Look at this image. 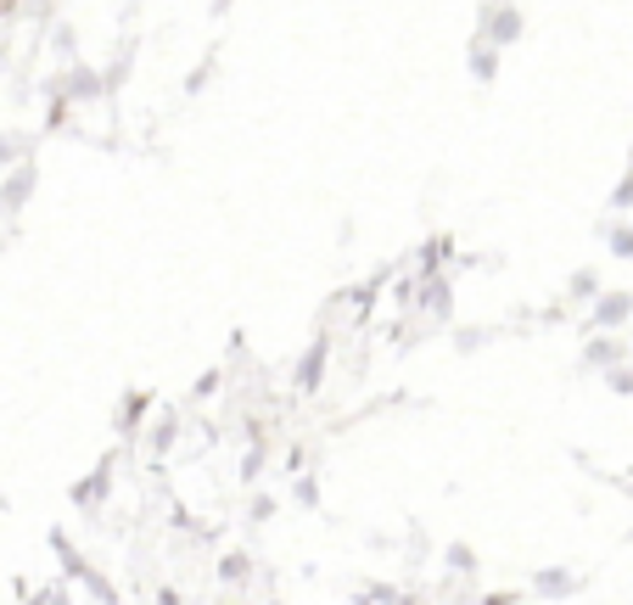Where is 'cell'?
Segmentation results:
<instances>
[{
	"label": "cell",
	"instance_id": "obj_10",
	"mask_svg": "<svg viewBox=\"0 0 633 605\" xmlns=\"http://www.w3.org/2000/svg\"><path fill=\"white\" fill-rule=\"evenodd\" d=\"M594 286H600L594 270H578V275H572V292H578V298H594Z\"/></svg>",
	"mask_w": 633,
	"mask_h": 605
},
{
	"label": "cell",
	"instance_id": "obj_14",
	"mask_svg": "<svg viewBox=\"0 0 633 605\" xmlns=\"http://www.w3.org/2000/svg\"><path fill=\"white\" fill-rule=\"evenodd\" d=\"M7 157H23V140L18 135H0V163H7Z\"/></svg>",
	"mask_w": 633,
	"mask_h": 605
},
{
	"label": "cell",
	"instance_id": "obj_11",
	"mask_svg": "<svg viewBox=\"0 0 633 605\" xmlns=\"http://www.w3.org/2000/svg\"><path fill=\"white\" fill-rule=\"evenodd\" d=\"M219 572H225V577H230V583H241V577H247V555H230V561H225V566H219Z\"/></svg>",
	"mask_w": 633,
	"mask_h": 605
},
{
	"label": "cell",
	"instance_id": "obj_4",
	"mask_svg": "<svg viewBox=\"0 0 633 605\" xmlns=\"http://www.w3.org/2000/svg\"><path fill=\"white\" fill-rule=\"evenodd\" d=\"M633 314V298L627 292H605L600 303H594V325H622Z\"/></svg>",
	"mask_w": 633,
	"mask_h": 605
},
{
	"label": "cell",
	"instance_id": "obj_13",
	"mask_svg": "<svg viewBox=\"0 0 633 605\" xmlns=\"http://www.w3.org/2000/svg\"><path fill=\"white\" fill-rule=\"evenodd\" d=\"M611 208H633V175H627V180L611 191Z\"/></svg>",
	"mask_w": 633,
	"mask_h": 605
},
{
	"label": "cell",
	"instance_id": "obj_2",
	"mask_svg": "<svg viewBox=\"0 0 633 605\" xmlns=\"http://www.w3.org/2000/svg\"><path fill=\"white\" fill-rule=\"evenodd\" d=\"M34 180H40V175H34V163H18V168H12V180L0 186V213H18V208L34 197Z\"/></svg>",
	"mask_w": 633,
	"mask_h": 605
},
{
	"label": "cell",
	"instance_id": "obj_3",
	"mask_svg": "<svg viewBox=\"0 0 633 605\" xmlns=\"http://www.w3.org/2000/svg\"><path fill=\"white\" fill-rule=\"evenodd\" d=\"M325 376V342H309V354L298 359V393H314Z\"/></svg>",
	"mask_w": 633,
	"mask_h": 605
},
{
	"label": "cell",
	"instance_id": "obj_9",
	"mask_svg": "<svg viewBox=\"0 0 633 605\" xmlns=\"http://www.w3.org/2000/svg\"><path fill=\"white\" fill-rule=\"evenodd\" d=\"M611 252H616V258H633V230H627V225L611 230Z\"/></svg>",
	"mask_w": 633,
	"mask_h": 605
},
{
	"label": "cell",
	"instance_id": "obj_8",
	"mask_svg": "<svg viewBox=\"0 0 633 605\" xmlns=\"http://www.w3.org/2000/svg\"><path fill=\"white\" fill-rule=\"evenodd\" d=\"M448 566H455V572H477V555L466 544H448Z\"/></svg>",
	"mask_w": 633,
	"mask_h": 605
},
{
	"label": "cell",
	"instance_id": "obj_16",
	"mask_svg": "<svg viewBox=\"0 0 633 605\" xmlns=\"http://www.w3.org/2000/svg\"><path fill=\"white\" fill-rule=\"evenodd\" d=\"M40 605H68V594H62V588H51V594H45Z\"/></svg>",
	"mask_w": 633,
	"mask_h": 605
},
{
	"label": "cell",
	"instance_id": "obj_12",
	"mask_svg": "<svg viewBox=\"0 0 633 605\" xmlns=\"http://www.w3.org/2000/svg\"><path fill=\"white\" fill-rule=\"evenodd\" d=\"M605 382H611V393H633V371H622V365H616Z\"/></svg>",
	"mask_w": 633,
	"mask_h": 605
},
{
	"label": "cell",
	"instance_id": "obj_15",
	"mask_svg": "<svg viewBox=\"0 0 633 605\" xmlns=\"http://www.w3.org/2000/svg\"><path fill=\"white\" fill-rule=\"evenodd\" d=\"M68 91H73V96H90V91H96V79L79 73V79H68Z\"/></svg>",
	"mask_w": 633,
	"mask_h": 605
},
{
	"label": "cell",
	"instance_id": "obj_1",
	"mask_svg": "<svg viewBox=\"0 0 633 605\" xmlns=\"http://www.w3.org/2000/svg\"><path fill=\"white\" fill-rule=\"evenodd\" d=\"M482 40H494V45L521 40V12H516V7H488V12H482Z\"/></svg>",
	"mask_w": 633,
	"mask_h": 605
},
{
	"label": "cell",
	"instance_id": "obj_7",
	"mask_svg": "<svg viewBox=\"0 0 633 605\" xmlns=\"http://www.w3.org/2000/svg\"><path fill=\"white\" fill-rule=\"evenodd\" d=\"M471 73H477V79H494V73H499V56H494L488 45H477V51H471Z\"/></svg>",
	"mask_w": 633,
	"mask_h": 605
},
{
	"label": "cell",
	"instance_id": "obj_5",
	"mask_svg": "<svg viewBox=\"0 0 633 605\" xmlns=\"http://www.w3.org/2000/svg\"><path fill=\"white\" fill-rule=\"evenodd\" d=\"M532 588H538V594H550V599H561V594H572V588H578V577H572V572H561V566H550V572H538V577H532Z\"/></svg>",
	"mask_w": 633,
	"mask_h": 605
},
{
	"label": "cell",
	"instance_id": "obj_6",
	"mask_svg": "<svg viewBox=\"0 0 633 605\" xmlns=\"http://www.w3.org/2000/svg\"><path fill=\"white\" fill-rule=\"evenodd\" d=\"M616 359H622V342H611V336H600V342H589V348H583V365L616 371Z\"/></svg>",
	"mask_w": 633,
	"mask_h": 605
}]
</instances>
